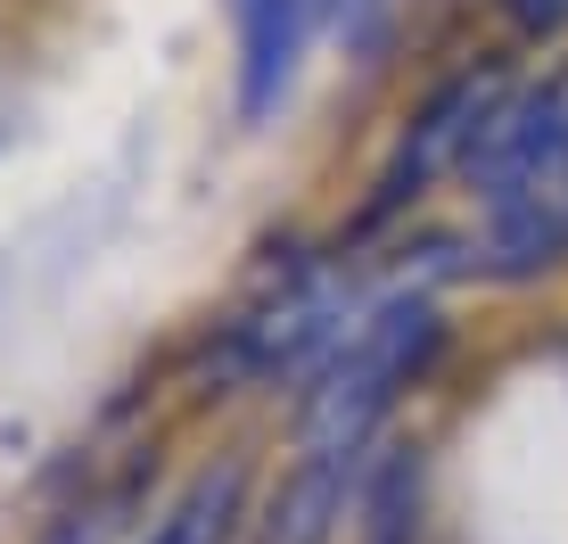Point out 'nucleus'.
<instances>
[{
	"label": "nucleus",
	"mask_w": 568,
	"mask_h": 544,
	"mask_svg": "<svg viewBox=\"0 0 568 544\" xmlns=\"http://www.w3.org/2000/svg\"><path fill=\"white\" fill-rule=\"evenodd\" d=\"M462 182L478 206V264L495 281H544L568 264V74L495 108Z\"/></svg>",
	"instance_id": "1"
},
{
	"label": "nucleus",
	"mask_w": 568,
	"mask_h": 544,
	"mask_svg": "<svg viewBox=\"0 0 568 544\" xmlns=\"http://www.w3.org/2000/svg\"><path fill=\"white\" fill-rule=\"evenodd\" d=\"M437 305L413 289H387L363 305V322L346 330V346L305 380V430L297 437H338V445H379V421L396 413V396L428 372L437 355Z\"/></svg>",
	"instance_id": "2"
},
{
	"label": "nucleus",
	"mask_w": 568,
	"mask_h": 544,
	"mask_svg": "<svg viewBox=\"0 0 568 544\" xmlns=\"http://www.w3.org/2000/svg\"><path fill=\"white\" fill-rule=\"evenodd\" d=\"M511 100V83L503 74H454V83H437L420 100V115L404 124V141H396V158L379 165V182H371V223L379 215H396V206H413L437 173H462L469 165V149H478V132L495 124V108Z\"/></svg>",
	"instance_id": "3"
},
{
	"label": "nucleus",
	"mask_w": 568,
	"mask_h": 544,
	"mask_svg": "<svg viewBox=\"0 0 568 544\" xmlns=\"http://www.w3.org/2000/svg\"><path fill=\"white\" fill-rule=\"evenodd\" d=\"M379 445H338V437H297V462L272 478L264 512L247 520V544H338L355 520L363 471Z\"/></svg>",
	"instance_id": "4"
},
{
	"label": "nucleus",
	"mask_w": 568,
	"mask_h": 544,
	"mask_svg": "<svg viewBox=\"0 0 568 544\" xmlns=\"http://www.w3.org/2000/svg\"><path fill=\"white\" fill-rule=\"evenodd\" d=\"M223 9H231V100H240V124H272L329 0H223Z\"/></svg>",
	"instance_id": "5"
},
{
	"label": "nucleus",
	"mask_w": 568,
	"mask_h": 544,
	"mask_svg": "<svg viewBox=\"0 0 568 544\" xmlns=\"http://www.w3.org/2000/svg\"><path fill=\"white\" fill-rule=\"evenodd\" d=\"M247 520H256L247 512V462L223 454V462H199L182 487L156 503V520L132 544H240Z\"/></svg>",
	"instance_id": "6"
},
{
	"label": "nucleus",
	"mask_w": 568,
	"mask_h": 544,
	"mask_svg": "<svg viewBox=\"0 0 568 544\" xmlns=\"http://www.w3.org/2000/svg\"><path fill=\"white\" fill-rule=\"evenodd\" d=\"M420 512H428L420 445H379L371 471H363V495H355L363 544H420Z\"/></svg>",
	"instance_id": "7"
},
{
	"label": "nucleus",
	"mask_w": 568,
	"mask_h": 544,
	"mask_svg": "<svg viewBox=\"0 0 568 544\" xmlns=\"http://www.w3.org/2000/svg\"><path fill=\"white\" fill-rule=\"evenodd\" d=\"M141 471H124V478H91L74 503H58V520H42V536L33 544H132L141 536Z\"/></svg>",
	"instance_id": "8"
},
{
	"label": "nucleus",
	"mask_w": 568,
	"mask_h": 544,
	"mask_svg": "<svg viewBox=\"0 0 568 544\" xmlns=\"http://www.w3.org/2000/svg\"><path fill=\"white\" fill-rule=\"evenodd\" d=\"M503 17H511V33H527V42H552V33H568V0H495Z\"/></svg>",
	"instance_id": "9"
},
{
	"label": "nucleus",
	"mask_w": 568,
	"mask_h": 544,
	"mask_svg": "<svg viewBox=\"0 0 568 544\" xmlns=\"http://www.w3.org/2000/svg\"><path fill=\"white\" fill-rule=\"evenodd\" d=\"M329 26H338L355 50H371V42H379V26H387V0H329Z\"/></svg>",
	"instance_id": "10"
}]
</instances>
